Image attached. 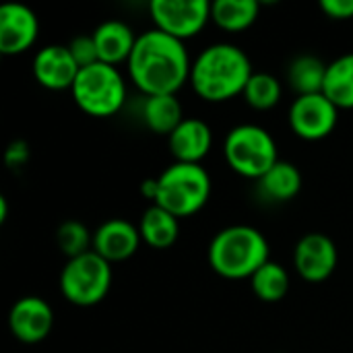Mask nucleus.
Returning <instances> with one entry per match:
<instances>
[{"label": "nucleus", "instance_id": "nucleus-1", "mask_svg": "<svg viewBox=\"0 0 353 353\" xmlns=\"http://www.w3.org/2000/svg\"><path fill=\"white\" fill-rule=\"evenodd\" d=\"M126 66L134 87L143 91L145 97L178 95V91L190 83L192 60L184 41L153 27L139 33Z\"/></svg>", "mask_w": 353, "mask_h": 353}, {"label": "nucleus", "instance_id": "nucleus-2", "mask_svg": "<svg viewBox=\"0 0 353 353\" xmlns=\"http://www.w3.org/2000/svg\"><path fill=\"white\" fill-rule=\"evenodd\" d=\"M254 74L248 54L228 41L207 46L190 68V85L199 97L211 103L242 95Z\"/></svg>", "mask_w": 353, "mask_h": 353}, {"label": "nucleus", "instance_id": "nucleus-3", "mask_svg": "<svg viewBox=\"0 0 353 353\" xmlns=\"http://www.w3.org/2000/svg\"><path fill=\"white\" fill-rule=\"evenodd\" d=\"M211 269L225 279H250L269 259L265 234L252 225H228L219 230L207 250Z\"/></svg>", "mask_w": 353, "mask_h": 353}, {"label": "nucleus", "instance_id": "nucleus-4", "mask_svg": "<svg viewBox=\"0 0 353 353\" xmlns=\"http://www.w3.org/2000/svg\"><path fill=\"white\" fill-rule=\"evenodd\" d=\"M211 196V176L201 163L174 161L157 176V199L153 205L178 219L199 213Z\"/></svg>", "mask_w": 353, "mask_h": 353}, {"label": "nucleus", "instance_id": "nucleus-5", "mask_svg": "<svg viewBox=\"0 0 353 353\" xmlns=\"http://www.w3.org/2000/svg\"><path fill=\"white\" fill-rule=\"evenodd\" d=\"M70 95L85 114L108 118L122 110L126 101V83L118 66L95 62L79 70Z\"/></svg>", "mask_w": 353, "mask_h": 353}, {"label": "nucleus", "instance_id": "nucleus-6", "mask_svg": "<svg viewBox=\"0 0 353 353\" xmlns=\"http://www.w3.org/2000/svg\"><path fill=\"white\" fill-rule=\"evenodd\" d=\"M223 157L236 174L250 180H261L279 161L275 139L259 124L234 126L223 141Z\"/></svg>", "mask_w": 353, "mask_h": 353}, {"label": "nucleus", "instance_id": "nucleus-7", "mask_svg": "<svg viewBox=\"0 0 353 353\" xmlns=\"http://www.w3.org/2000/svg\"><path fill=\"white\" fill-rule=\"evenodd\" d=\"M60 294L74 306L89 308L99 304L112 288V265L89 250L68 259L60 271Z\"/></svg>", "mask_w": 353, "mask_h": 353}, {"label": "nucleus", "instance_id": "nucleus-8", "mask_svg": "<svg viewBox=\"0 0 353 353\" xmlns=\"http://www.w3.org/2000/svg\"><path fill=\"white\" fill-rule=\"evenodd\" d=\"M155 29L186 41L211 21V2L207 0H153L149 4Z\"/></svg>", "mask_w": 353, "mask_h": 353}, {"label": "nucleus", "instance_id": "nucleus-9", "mask_svg": "<svg viewBox=\"0 0 353 353\" xmlns=\"http://www.w3.org/2000/svg\"><path fill=\"white\" fill-rule=\"evenodd\" d=\"M339 120V108L325 95H298L288 112L290 128L296 137L304 141H323L327 139Z\"/></svg>", "mask_w": 353, "mask_h": 353}, {"label": "nucleus", "instance_id": "nucleus-10", "mask_svg": "<svg viewBox=\"0 0 353 353\" xmlns=\"http://www.w3.org/2000/svg\"><path fill=\"white\" fill-rule=\"evenodd\" d=\"M339 263L335 242L323 232H310L302 236L294 248V267L298 275L308 283L327 281Z\"/></svg>", "mask_w": 353, "mask_h": 353}, {"label": "nucleus", "instance_id": "nucleus-11", "mask_svg": "<svg viewBox=\"0 0 353 353\" xmlns=\"http://www.w3.org/2000/svg\"><path fill=\"white\" fill-rule=\"evenodd\" d=\"M54 329V310L39 296L17 300L8 312V331L21 343H39Z\"/></svg>", "mask_w": 353, "mask_h": 353}, {"label": "nucleus", "instance_id": "nucleus-12", "mask_svg": "<svg viewBox=\"0 0 353 353\" xmlns=\"http://www.w3.org/2000/svg\"><path fill=\"white\" fill-rule=\"evenodd\" d=\"M39 35V21L35 10L19 2L0 6V52L17 56L27 52Z\"/></svg>", "mask_w": 353, "mask_h": 353}, {"label": "nucleus", "instance_id": "nucleus-13", "mask_svg": "<svg viewBox=\"0 0 353 353\" xmlns=\"http://www.w3.org/2000/svg\"><path fill=\"white\" fill-rule=\"evenodd\" d=\"M79 70L81 68L74 62L68 46H43L33 58V77L43 89L50 91H70Z\"/></svg>", "mask_w": 353, "mask_h": 353}, {"label": "nucleus", "instance_id": "nucleus-14", "mask_svg": "<svg viewBox=\"0 0 353 353\" xmlns=\"http://www.w3.org/2000/svg\"><path fill=\"white\" fill-rule=\"evenodd\" d=\"M143 238L139 225L126 219H108L93 232V252L105 259L110 265L122 263L137 254Z\"/></svg>", "mask_w": 353, "mask_h": 353}, {"label": "nucleus", "instance_id": "nucleus-15", "mask_svg": "<svg viewBox=\"0 0 353 353\" xmlns=\"http://www.w3.org/2000/svg\"><path fill=\"white\" fill-rule=\"evenodd\" d=\"M170 151L180 163H201L213 147V130L205 120L184 118L168 137Z\"/></svg>", "mask_w": 353, "mask_h": 353}, {"label": "nucleus", "instance_id": "nucleus-16", "mask_svg": "<svg viewBox=\"0 0 353 353\" xmlns=\"http://www.w3.org/2000/svg\"><path fill=\"white\" fill-rule=\"evenodd\" d=\"M97 46V54H99V62L118 66L120 62H128L134 43H137V33L132 31L130 25H126L124 21L112 19V21H103L99 27H95V31L91 33Z\"/></svg>", "mask_w": 353, "mask_h": 353}, {"label": "nucleus", "instance_id": "nucleus-17", "mask_svg": "<svg viewBox=\"0 0 353 353\" xmlns=\"http://www.w3.org/2000/svg\"><path fill=\"white\" fill-rule=\"evenodd\" d=\"M139 232L145 244L155 250H165L174 246L180 236V219L159 205H149L141 215Z\"/></svg>", "mask_w": 353, "mask_h": 353}, {"label": "nucleus", "instance_id": "nucleus-18", "mask_svg": "<svg viewBox=\"0 0 353 353\" xmlns=\"http://www.w3.org/2000/svg\"><path fill=\"white\" fill-rule=\"evenodd\" d=\"M143 122L155 134L170 137L184 120V108L178 95H149L143 101Z\"/></svg>", "mask_w": 353, "mask_h": 353}, {"label": "nucleus", "instance_id": "nucleus-19", "mask_svg": "<svg viewBox=\"0 0 353 353\" xmlns=\"http://www.w3.org/2000/svg\"><path fill=\"white\" fill-rule=\"evenodd\" d=\"M261 194L273 203L292 201L302 188V174L292 161L279 159L261 180H256Z\"/></svg>", "mask_w": 353, "mask_h": 353}, {"label": "nucleus", "instance_id": "nucleus-20", "mask_svg": "<svg viewBox=\"0 0 353 353\" xmlns=\"http://www.w3.org/2000/svg\"><path fill=\"white\" fill-rule=\"evenodd\" d=\"M323 93L339 110H353V52L335 58L327 66Z\"/></svg>", "mask_w": 353, "mask_h": 353}, {"label": "nucleus", "instance_id": "nucleus-21", "mask_svg": "<svg viewBox=\"0 0 353 353\" xmlns=\"http://www.w3.org/2000/svg\"><path fill=\"white\" fill-rule=\"evenodd\" d=\"M327 66L319 56L302 54L296 56L288 66V83L298 95H312L323 93Z\"/></svg>", "mask_w": 353, "mask_h": 353}, {"label": "nucleus", "instance_id": "nucleus-22", "mask_svg": "<svg viewBox=\"0 0 353 353\" xmlns=\"http://www.w3.org/2000/svg\"><path fill=\"white\" fill-rule=\"evenodd\" d=\"M261 12L256 0H215L211 4V21L230 33L248 29Z\"/></svg>", "mask_w": 353, "mask_h": 353}, {"label": "nucleus", "instance_id": "nucleus-23", "mask_svg": "<svg viewBox=\"0 0 353 353\" xmlns=\"http://www.w3.org/2000/svg\"><path fill=\"white\" fill-rule=\"evenodd\" d=\"M250 288L254 296L261 302L275 304L281 302L288 292H290V275L285 267H281L275 261H267L252 277H250Z\"/></svg>", "mask_w": 353, "mask_h": 353}, {"label": "nucleus", "instance_id": "nucleus-24", "mask_svg": "<svg viewBox=\"0 0 353 353\" xmlns=\"http://www.w3.org/2000/svg\"><path fill=\"white\" fill-rule=\"evenodd\" d=\"M281 95H283L281 81L271 72H254L242 93L246 103L259 112L273 110L281 101Z\"/></svg>", "mask_w": 353, "mask_h": 353}, {"label": "nucleus", "instance_id": "nucleus-25", "mask_svg": "<svg viewBox=\"0 0 353 353\" xmlns=\"http://www.w3.org/2000/svg\"><path fill=\"white\" fill-rule=\"evenodd\" d=\"M56 244L64 256L74 259V256H81V254L93 250V232H89L85 223L68 219L58 225Z\"/></svg>", "mask_w": 353, "mask_h": 353}, {"label": "nucleus", "instance_id": "nucleus-26", "mask_svg": "<svg viewBox=\"0 0 353 353\" xmlns=\"http://www.w3.org/2000/svg\"><path fill=\"white\" fill-rule=\"evenodd\" d=\"M68 50L74 58V62L79 64V68H87L95 62H99V54H97V46L93 35H77L70 43Z\"/></svg>", "mask_w": 353, "mask_h": 353}, {"label": "nucleus", "instance_id": "nucleus-27", "mask_svg": "<svg viewBox=\"0 0 353 353\" xmlns=\"http://www.w3.org/2000/svg\"><path fill=\"white\" fill-rule=\"evenodd\" d=\"M31 157L29 145L25 141H12L4 151V161L8 168H23Z\"/></svg>", "mask_w": 353, "mask_h": 353}, {"label": "nucleus", "instance_id": "nucleus-28", "mask_svg": "<svg viewBox=\"0 0 353 353\" xmlns=\"http://www.w3.org/2000/svg\"><path fill=\"white\" fill-rule=\"evenodd\" d=\"M321 10L335 21L353 19V0H323Z\"/></svg>", "mask_w": 353, "mask_h": 353}, {"label": "nucleus", "instance_id": "nucleus-29", "mask_svg": "<svg viewBox=\"0 0 353 353\" xmlns=\"http://www.w3.org/2000/svg\"><path fill=\"white\" fill-rule=\"evenodd\" d=\"M141 194H143V199L151 201V205H153L155 199H157V178H147V180H143V184H141Z\"/></svg>", "mask_w": 353, "mask_h": 353}, {"label": "nucleus", "instance_id": "nucleus-30", "mask_svg": "<svg viewBox=\"0 0 353 353\" xmlns=\"http://www.w3.org/2000/svg\"><path fill=\"white\" fill-rule=\"evenodd\" d=\"M8 217V201L6 196H0V223H4Z\"/></svg>", "mask_w": 353, "mask_h": 353}]
</instances>
